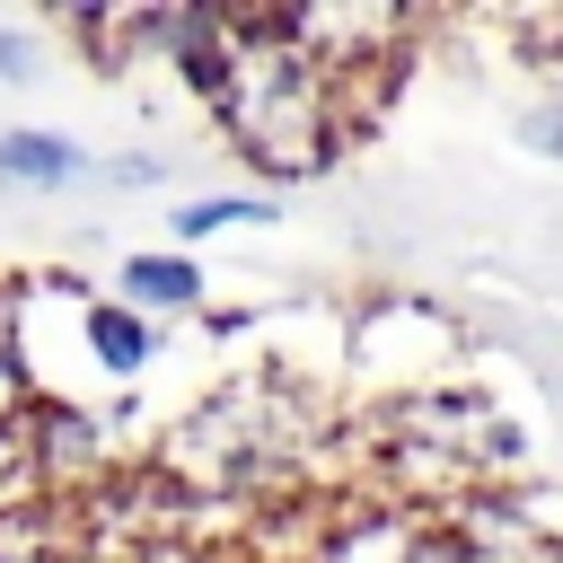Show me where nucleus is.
Returning <instances> with one entry per match:
<instances>
[{
	"mask_svg": "<svg viewBox=\"0 0 563 563\" xmlns=\"http://www.w3.org/2000/svg\"><path fill=\"white\" fill-rule=\"evenodd\" d=\"M211 114L229 132V150L264 176H317L343 132H352V106L334 97V79L282 35L273 9H238V44H229V70L211 88Z\"/></svg>",
	"mask_w": 563,
	"mask_h": 563,
	"instance_id": "obj_1",
	"label": "nucleus"
},
{
	"mask_svg": "<svg viewBox=\"0 0 563 563\" xmlns=\"http://www.w3.org/2000/svg\"><path fill=\"white\" fill-rule=\"evenodd\" d=\"M308 449H317V405H308L290 378L255 369V378H229L220 396H202V405L176 422L167 475H176V493L273 501V493L299 484Z\"/></svg>",
	"mask_w": 563,
	"mask_h": 563,
	"instance_id": "obj_2",
	"label": "nucleus"
},
{
	"mask_svg": "<svg viewBox=\"0 0 563 563\" xmlns=\"http://www.w3.org/2000/svg\"><path fill=\"white\" fill-rule=\"evenodd\" d=\"M457 361H466V325L422 290H378L343 334V369L378 396V413L431 387H457Z\"/></svg>",
	"mask_w": 563,
	"mask_h": 563,
	"instance_id": "obj_3",
	"label": "nucleus"
},
{
	"mask_svg": "<svg viewBox=\"0 0 563 563\" xmlns=\"http://www.w3.org/2000/svg\"><path fill=\"white\" fill-rule=\"evenodd\" d=\"M79 176H97L79 141H62V132H0V194H62Z\"/></svg>",
	"mask_w": 563,
	"mask_h": 563,
	"instance_id": "obj_4",
	"label": "nucleus"
},
{
	"mask_svg": "<svg viewBox=\"0 0 563 563\" xmlns=\"http://www.w3.org/2000/svg\"><path fill=\"white\" fill-rule=\"evenodd\" d=\"M114 282H123L132 317H185V308H202V264L194 255H132Z\"/></svg>",
	"mask_w": 563,
	"mask_h": 563,
	"instance_id": "obj_5",
	"label": "nucleus"
},
{
	"mask_svg": "<svg viewBox=\"0 0 563 563\" xmlns=\"http://www.w3.org/2000/svg\"><path fill=\"white\" fill-rule=\"evenodd\" d=\"M150 361V317H132L123 299H97L88 308V369L97 378H141Z\"/></svg>",
	"mask_w": 563,
	"mask_h": 563,
	"instance_id": "obj_6",
	"label": "nucleus"
},
{
	"mask_svg": "<svg viewBox=\"0 0 563 563\" xmlns=\"http://www.w3.org/2000/svg\"><path fill=\"white\" fill-rule=\"evenodd\" d=\"M264 211H273V202H255V194H202V202L167 211V220H176V255L202 246V238H220V229H238V220H264Z\"/></svg>",
	"mask_w": 563,
	"mask_h": 563,
	"instance_id": "obj_7",
	"label": "nucleus"
},
{
	"mask_svg": "<svg viewBox=\"0 0 563 563\" xmlns=\"http://www.w3.org/2000/svg\"><path fill=\"white\" fill-rule=\"evenodd\" d=\"M519 132H528V150H537V158H563V97L528 106V123H519Z\"/></svg>",
	"mask_w": 563,
	"mask_h": 563,
	"instance_id": "obj_8",
	"label": "nucleus"
},
{
	"mask_svg": "<svg viewBox=\"0 0 563 563\" xmlns=\"http://www.w3.org/2000/svg\"><path fill=\"white\" fill-rule=\"evenodd\" d=\"M18 79H35V35L0 26V88H18Z\"/></svg>",
	"mask_w": 563,
	"mask_h": 563,
	"instance_id": "obj_9",
	"label": "nucleus"
},
{
	"mask_svg": "<svg viewBox=\"0 0 563 563\" xmlns=\"http://www.w3.org/2000/svg\"><path fill=\"white\" fill-rule=\"evenodd\" d=\"M97 176H106V185H158V158H106Z\"/></svg>",
	"mask_w": 563,
	"mask_h": 563,
	"instance_id": "obj_10",
	"label": "nucleus"
},
{
	"mask_svg": "<svg viewBox=\"0 0 563 563\" xmlns=\"http://www.w3.org/2000/svg\"><path fill=\"white\" fill-rule=\"evenodd\" d=\"M545 79H554V97H563V62H554V70H545Z\"/></svg>",
	"mask_w": 563,
	"mask_h": 563,
	"instance_id": "obj_11",
	"label": "nucleus"
}]
</instances>
